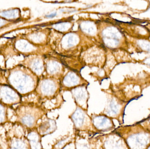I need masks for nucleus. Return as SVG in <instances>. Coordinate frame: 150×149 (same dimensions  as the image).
Masks as SVG:
<instances>
[{"instance_id":"obj_7","label":"nucleus","mask_w":150,"mask_h":149,"mask_svg":"<svg viewBox=\"0 0 150 149\" xmlns=\"http://www.w3.org/2000/svg\"><path fill=\"white\" fill-rule=\"evenodd\" d=\"M75 134L69 133L66 135L57 139L52 145L51 149H64L68 145L74 142Z\"/></svg>"},{"instance_id":"obj_1","label":"nucleus","mask_w":150,"mask_h":149,"mask_svg":"<svg viewBox=\"0 0 150 149\" xmlns=\"http://www.w3.org/2000/svg\"><path fill=\"white\" fill-rule=\"evenodd\" d=\"M48 112L41 105L30 104L22 108L20 122L28 131L37 128L41 120Z\"/></svg>"},{"instance_id":"obj_5","label":"nucleus","mask_w":150,"mask_h":149,"mask_svg":"<svg viewBox=\"0 0 150 149\" xmlns=\"http://www.w3.org/2000/svg\"><path fill=\"white\" fill-rule=\"evenodd\" d=\"M57 129L56 121L48 117L47 115L42 118L41 122L39 123L37 127L38 132L42 138L46 136L52 134Z\"/></svg>"},{"instance_id":"obj_10","label":"nucleus","mask_w":150,"mask_h":149,"mask_svg":"<svg viewBox=\"0 0 150 149\" xmlns=\"http://www.w3.org/2000/svg\"><path fill=\"white\" fill-rule=\"evenodd\" d=\"M56 15V14H51V15H47V17H54Z\"/></svg>"},{"instance_id":"obj_3","label":"nucleus","mask_w":150,"mask_h":149,"mask_svg":"<svg viewBox=\"0 0 150 149\" xmlns=\"http://www.w3.org/2000/svg\"><path fill=\"white\" fill-rule=\"evenodd\" d=\"M91 117L93 126L99 134L112 131L115 128L112 119L101 113L91 114Z\"/></svg>"},{"instance_id":"obj_2","label":"nucleus","mask_w":150,"mask_h":149,"mask_svg":"<svg viewBox=\"0 0 150 149\" xmlns=\"http://www.w3.org/2000/svg\"><path fill=\"white\" fill-rule=\"evenodd\" d=\"M87 112L76 106L74 111L69 115L74 125V132L86 133L91 136L99 134L93 126Z\"/></svg>"},{"instance_id":"obj_4","label":"nucleus","mask_w":150,"mask_h":149,"mask_svg":"<svg viewBox=\"0 0 150 149\" xmlns=\"http://www.w3.org/2000/svg\"><path fill=\"white\" fill-rule=\"evenodd\" d=\"M103 149H122V141L121 137L113 132L96 136Z\"/></svg>"},{"instance_id":"obj_8","label":"nucleus","mask_w":150,"mask_h":149,"mask_svg":"<svg viewBox=\"0 0 150 149\" xmlns=\"http://www.w3.org/2000/svg\"><path fill=\"white\" fill-rule=\"evenodd\" d=\"M29 138L31 149H44L41 143L42 137L38 132L37 128L29 130Z\"/></svg>"},{"instance_id":"obj_9","label":"nucleus","mask_w":150,"mask_h":149,"mask_svg":"<svg viewBox=\"0 0 150 149\" xmlns=\"http://www.w3.org/2000/svg\"><path fill=\"white\" fill-rule=\"evenodd\" d=\"M93 149H103L99 141L96 137H93Z\"/></svg>"},{"instance_id":"obj_6","label":"nucleus","mask_w":150,"mask_h":149,"mask_svg":"<svg viewBox=\"0 0 150 149\" xmlns=\"http://www.w3.org/2000/svg\"><path fill=\"white\" fill-rule=\"evenodd\" d=\"M74 133L75 149H93V136L86 133Z\"/></svg>"}]
</instances>
